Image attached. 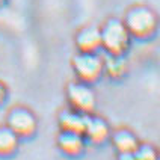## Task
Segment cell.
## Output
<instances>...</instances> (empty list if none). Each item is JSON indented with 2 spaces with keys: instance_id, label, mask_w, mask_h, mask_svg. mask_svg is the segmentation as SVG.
Here are the masks:
<instances>
[{
  "instance_id": "2e32d148",
  "label": "cell",
  "mask_w": 160,
  "mask_h": 160,
  "mask_svg": "<svg viewBox=\"0 0 160 160\" xmlns=\"http://www.w3.org/2000/svg\"><path fill=\"white\" fill-rule=\"evenodd\" d=\"M5 2H6V0H0V6H2V5H3Z\"/></svg>"
},
{
  "instance_id": "277c9868",
  "label": "cell",
  "mask_w": 160,
  "mask_h": 160,
  "mask_svg": "<svg viewBox=\"0 0 160 160\" xmlns=\"http://www.w3.org/2000/svg\"><path fill=\"white\" fill-rule=\"evenodd\" d=\"M67 98L72 110L80 112L83 115L92 113V110L95 109V95L86 83L82 82L70 83L67 88Z\"/></svg>"
},
{
  "instance_id": "4fadbf2b",
  "label": "cell",
  "mask_w": 160,
  "mask_h": 160,
  "mask_svg": "<svg viewBox=\"0 0 160 160\" xmlns=\"http://www.w3.org/2000/svg\"><path fill=\"white\" fill-rule=\"evenodd\" d=\"M133 154L136 160H157L159 157L157 151L150 145H139Z\"/></svg>"
},
{
  "instance_id": "e0dca14e",
  "label": "cell",
  "mask_w": 160,
  "mask_h": 160,
  "mask_svg": "<svg viewBox=\"0 0 160 160\" xmlns=\"http://www.w3.org/2000/svg\"><path fill=\"white\" fill-rule=\"evenodd\" d=\"M157 160H160V156H159V157H157Z\"/></svg>"
},
{
  "instance_id": "9a60e30c",
  "label": "cell",
  "mask_w": 160,
  "mask_h": 160,
  "mask_svg": "<svg viewBox=\"0 0 160 160\" xmlns=\"http://www.w3.org/2000/svg\"><path fill=\"white\" fill-rule=\"evenodd\" d=\"M5 98H6V88H5L3 83L0 82V104L5 101Z\"/></svg>"
},
{
  "instance_id": "9c48e42d",
  "label": "cell",
  "mask_w": 160,
  "mask_h": 160,
  "mask_svg": "<svg viewBox=\"0 0 160 160\" xmlns=\"http://www.w3.org/2000/svg\"><path fill=\"white\" fill-rule=\"evenodd\" d=\"M88 115H83L76 110H65L59 115V125L62 132H72V133L83 134L85 125H86Z\"/></svg>"
},
{
  "instance_id": "7c38bea8",
  "label": "cell",
  "mask_w": 160,
  "mask_h": 160,
  "mask_svg": "<svg viewBox=\"0 0 160 160\" xmlns=\"http://www.w3.org/2000/svg\"><path fill=\"white\" fill-rule=\"evenodd\" d=\"M18 141H20V138L8 125L0 127V156L6 157V156L14 154L18 148Z\"/></svg>"
},
{
  "instance_id": "8fae6325",
  "label": "cell",
  "mask_w": 160,
  "mask_h": 160,
  "mask_svg": "<svg viewBox=\"0 0 160 160\" xmlns=\"http://www.w3.org/2000/svg\"><path fill=\"white\" fill-rule=\"evenodd\" d=\"M112 142L118 152H134L139 147V142L132 132L128 130H118L112 136Z\"/></svg>"
},
{
  "instance_id": "3957f363",
  "label": "cell",
  "mask_w": 160,
  "mask_h": 160,
  "mask_svg": "<svg viewBox=\"0 0 160 160\" xmlns=\"http://www.w3.org/2000/svg\"><path fill=\"white\" fill-rule=\"evenodd\" d=\"M72 70L79 82L91 85L103 74V59L97 53H79L72 59Z\"/></svg>"
},
{
  "instance_id": "30bf717a",
  "label": "cell",
  "mask_w": 160,
  "mask_h": 160,
  "mask_svg": "<svg viewBox=\"0 0 160 160\" xmlns=\"http://www.w3.org/2000/svg\"><path fill=\"white\" fill-rule=\"evenodd\" d=\"M103 72H106L110 79H121L127 72V61L122 54H107L106 59H103Z\"/></svg>"
},
{
  "instance_id": "5bb4252c",
  "label": "cell",
  "mask_w": 160,
  "mask_h": 160,
  "mask_svg": "<svg viewBox=\"0 0 160 160\" xmlns=\"http://www.w3.org/2000/svg\"><path fill=\"white\" fill-rule=\"evenodd\" d=\"M118 160H136L133 152H119Z\"/></svg>"
},
{
  "instance_id": "52a82bcc",
  "label": "cell",
  "mask_w": 160,
  "mask_h": 160,
  "mask_svg": "<svg viewBox=\"0 0 160 160\" xmlns=\"http://www.w3.org/2000/svg\"><path fill=\"white\" fill-rule=\"evenodd\" d=\"M83 136L92 143H103L110 138V128L104 119L98 116L88 115L86 118V125L83 130Z\"/></svg>"
},
{
  "instance_id": "7a4b0ae2",
  "label": "cell",
  "mask_w": 160,
  "mask_h": 160,
  "mask_svg": "<svg viewBox=\"0 0 160 160\" xmlns=\"http://www.w3.org/2000/svg\"><path fill=\"white\" fill-rule=\"evenodd\" d=\"M124 24L130 36L138 39H147L157 30V17L147 6H133L125 14Z\"/></svg>"
},
{
  "instance_id": "6da1fadb",
  "label": "cell",
  "mask_w": 160,
  "mask_h": 160,
  "mask_svg": "<svg viewBox=\"0 0 160 160\" xmlns=\"http://www.w3.org/2000/svg\"><path fill=\"white\" fill-rule=\"evenodd\" d=\"M101 33V48L107 54L121 56L130 47V33L125 27L124 21L118 18H110L100 29Z\"/></svg>"
},
{
  "instance_id": "ba28073f",
  "label": "cell",
  "mask_w": 160,
  "mask_h": 160,
  "mask_svg": "<svg viewBox=\"0 0 160 160\" xmlns=\"http://www.w3.org/2000/svg\"><path fill=\"white\" fill-rule=\"evenodd\" d=\"M58 145L61 151L67 156H79L85 150V139L83 134L72 133V132H62L58 138Z\"/></svg>"
},
{
  "instance_id": "8992f818",
  "label": "cell",
  "mask_w": 160,
  "mask_h": 160,
  "mask_svg": "<svg viewBox=\"0 0 160 160\" xmlns=\"http://www.w3.org/2000/svg\"><path fill=\"white\" fill-rule=\"evenodd\" d=\"M76 47L80 53H97L101 48V33L95 26H88L76 35Z\"/></svg>"
},
{
  "instance_id": "5b68a950",
  "label": "cell",
  "mask_w": 160,
  "mask_h": 160,
  "mask_svg": "<svg viewBox=\"0 0 160 160\" xmlns=\"http://www.w3.org/2000/svg\"><path fill=\"white\" fill-rule=\"evenodd\" d=\"M8 127L18 138H30L36 132V118L24 107H14L8 113Z\"/></svg>"
}]
</instances>
